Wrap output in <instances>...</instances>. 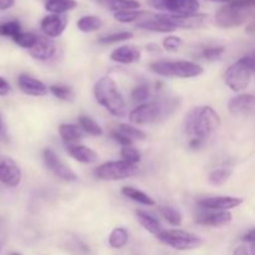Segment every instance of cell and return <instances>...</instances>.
Instances as JSON below:
<instances>
[{
    "label": "cell",
    "instance_id": "cell-1",
    "mask_svg": "<svg viewBox=\"0 0 255 255\" xmlns=\"http://www.w3.org/2000/svg\"><path fill=\"white\" fill-rule=\"evenodd\" d=\"M221 126V117L211 106L194 107L184 120V131L191 138L203 142Z\"/></svg>",
    "mask_w": 255,
    "mask_h": 255
},
{
    "label": "cell",
    "instance_id": "cell-2",
    "mask_svg": "<svg viewBox=\"0 0 255 255\" xmlns=\"http://www.w3.org/2000/svg\"><path fill=\"white\" fill-rule=\"evenodd\" d=\"M179 104L181 102L176 97L143 102L129 114V121L134 125H148L161 121L176 112Z\"/></svg>",
    "mask_w": 255,
    "mask_h": 255
},
{
    "label": "cell",
    "instance_id": "cell-3",
    "mask_svg": "<svg viewBox=\"0 0 255 255\" xmlns=\"http://www.w3.org/2000/svg\"><path fill=\"white\" fill-rule=\"evenodd\" d=\"M96 101L107 110L112 116L124 119L127 115V106L116 82L109 76L101 77L94 87Z\"/></svg>",
    "mask_w": 255,
    "mask_h": 255
},
{
    "label": "cell",
    "instance_id": "cell-4",
    "mask_svg": "<svg viewBox=\"0 0 255 255\" xmlns=\"http://www.w3.org/2000/svg\"><path fill=\"white\" fill-rule=\"evenodd\" d=\"M255 0H234L219 7L216 14V24L219 27L231 29L243 25L253 15Z\"/></svg>",
    "mask_w": 255,
    "mask_h": 255
},
{
    "label": "cell",
    "instance_id": "cell-5",
    "mask_svg": "<svg viewBox=\"0 0 255 255\" xmlns=\"http://www.w3.org/2000/svg\"><path fill=\"white\" fill-rule=\"evenodd\" d=\"M149 70L159 76L181 77V79H191L203 74V67L201 65L186 60H179V61L158 60L149 65Z\"/></svg>",
    "mask_w": 255,
    "mask_h": 255
},
{
    "label": "cell",
    "instance_id": "cell-6",
    "mask_svg": "<svg viewBox=\"0 0 255 255\" xmlns=\"http://www.w3.org/2000/svg\"><path fill=\"white\" fill-rule=\"evenodd\" d=\"M254 72L253 56H244L228 67L224 75L226 85L232 91H243L249 86Z\"/></svg>",
    "mask_w": 255,
    "mask_h": 255
},
{
    "label": "cell",
    "instance_id": "cell-7",
    "mask_svg": "<svg viewBox=\"0 0 255 255\" xmlns=\"http://www.w3.org/2000/svg\"><path fill=\"white\" fill-rule=\"evenodd\" d=\"M158 241L164 246H168L176 251H194L201 248L203 241L201 237L196 236L189 232L181 231V229H171V231H162L157 236Z\"/></svg>",
    "mask_w": 255,
    "mask_h": 255
},
{
    "label": "cell",
    "instance_id": "cell-8",
    "mask_svg": "<svg viewBox=\"0 0 255 255\" xmlns=\"http://www.w3.org/2000/svg\"><path fill=\"white\" fill-rule=\"evenodd\" d=\"M138 172L136 164H129L125 161H110L95 169L94 174L101 181H122L129 178Z\"/></svg>",
    "mask_w": 255,
    "mask_h": 255
},
{
    "label": "cell",
    "instance_id": "cell-9",
    "mask_svg": "<svg viewBox=\"0 0 255 255\" xmlns=\"http://www.w3.org/2000/svg\"><path fill=\"white\" fill-rule=\"evenodd\" d=\"M147 4L169 15L197 14L201 7L198 0H147Z\"/></svg>",
    "mask_w": 255,
    "mask_h": 255
},
{
    "label": "cell",
    "instance_id": "cell-10",
    "mask_svg": "<svg viewBox=\"0 0 255 255\" xmlns=\"http://www.w3.org/2000/svg\"><path fill=\"white\" fill-rule=\"evenodd\" d=\"M42 157H44V162L47 168H49V171H51L55 176L66 182L76 181V173L71 168H69L52 149L45 148Z\"/></svg>",
    "mask_w": 255,
    "mask_h": 255
},
{
    "label": "cell",
    "instance_id": "cell-11",
    "mask_svg": "<svg viewBox=\"0 0 255 255\" xmlns=\"http://www.w3.org/2000/svg\"><path fill=\"white\" fill-rule=\"evenodd\" d=\"M158 16L176 29H199L204 26L208 17L206 14H199V12L192 15L158 14Z\"/></svg>",
    "mask_w": 255,
    "mask_h": 255
},
{
    "label": "cell",
    "instance_id": "cell-12",
    "mask_svg": "<svg viewBox=\"0 0 255 255\" xmlns=\"http://www.w3.org/2000/svg\"><path fill=\"white\" fill-rule=\"evenodd\" d=\"M21 169L10 157L0 156V182L7 187H17L21 182Z\"/></svg>",
    "mask_w": 255,
    "mask_h": 255
},
{
    "label": "cell",
    "instance_id": "cell-13",
    "mask_svg": "<svg viewBox=\"0 0 255 255\" xmlns=\"http://www.w3.org/2000/svg\"><path fill=\"white\" fill-rule=\"evenodd\" d=\"M243 203V199L238 197H211L198 201V207L204 211H231Z\"/></svg>",
    "mask_w": 255,
    "mask_h": 255
},
{
    "label": "cell",
    "instance_id": "cell-14",
    "mask_svg": "<svg viewBox=\"0 0 255 255\" xmlns=\"http://www.w3.org/2000/svg\"><path fill=\"white\" fill-rule=\"evenodd\" d=\"M67 26V17L64 15H56L50 14L42 17L41 22H40V27H41L42 32L49 39H54V37H59L62 35Z\"/></svg>",
    "mask_w": 255,
    "mask_h": 255
},
{
    "label": "cell",
    "instance_id": "cell-15",
    "mask_svg": "<svg viewBox=\"0 0 255 255\" xmlns=\"http://www.w3.org/2000/svg\"><path fill=\"white\" fill-rule=\"evenodd\" d=\"M29 52L34 59L40 60V61H47L56 55V46L49 37L36 35V40L29 49Z\"/></svg>",
    "mask_w": 255,
    "mask_h": 255
},
{
    "label": "cell",
    "instance_id": "cell-16",
    "mask_svg": "<svg viewBox=\"0 0 255 255\" xmlns=\"http://www.w3.org/2000/svg\"><path fill=\"white\" fill-rule=\"evenodd\" d=\"M228 110L233 116H249L255 110L254 96L251 94H244L233 97L229 101Z\"/></svg>",
    "mask_w": 255,
    "mask_h": 255
},
{
    "label": "cell",
    "instance_id": "cell-17",
    "mask_svg": "<svg viewBox=\"0 0 255 255\" xmlns=\"http://www.w3.org/2000/svg\"><path fill=\"white\" fill-rule=\"evenodd\" d=\"M17 86H19L20 91L29 96L39 97L45 96L47 94V87L44 82L26 74H21L17 77Z\"/></svg>",
    "mask_w": 255,
    "mask_h": 255
},
{
    "label": "cell",
    "instance_id": "cell-18",
    "mask_svg": "<svg viewBox=\"0 0 255 255\" xmlns=\"http://www.w3.org/2000/svg\"><path fill=\"white\" fill-rule=\"evenodd\" d=\"M198 224L213 227V228H221V227L228 226L232 222V213L229 211H211V213L201 214L196 218Z\"/></svg>",
    "mask_w": 255,
    "mask_h": 255
},
{
    "label": "cell",
    "instance_id": "cell-19",
    "mask_svg": "<svg viewBox=\"0 0 255 255\" xmlns=\"http://www.w3.org/2000/svg\"><path fill=\"white\" fill-rule=\"evenodd\" d=\"M136 26L139 29L148 30V31H156V32H173L176 31V27L169 25L168 22L163 21L158 15H152L149 12L147 16H144L142 20H138L136 22Z\"/></svg>",
    "mask_w": 255,
    "mask_h": 255
},
{
    "label": "cell",
    "instance_id": "cell-20",
    "mask_svg": "<svg viewBox=\"0 0 255 255\" xmlns=\"http://www.w3.org/2000/svg\"><path fill=\"white\" fill-rule=\"evenodd\" d=\"M112 61L119 62V64H134L138 62L141 59V51L137 49L136 46L132 45H125V46H120L115 49L110 55Z\"/></svg>",
    "mask_w": 255,
    "mask_h": 255
},
{
    "label": "cell",
    "instance_id": "cell-21",
    "mask_svg": "<svg viewBox=\"0 0 255 255\" xmlns=\"http://www.w3.org/2000/svg\"><path fill=\"white\" fill-rule=\"evenodd\" d=\"M67 152L74 159H76L80 163L91 164L97 161V153L92 151L91 148L81 144H70L67 147Z\"/></svg>",
    "mask_w": 255,
    "mask_h": 255
},
{
    "label": "cell",
    "instance_id": "cell-22",
    "mask_svg": "<svg viewBox=\"0 0 255 255\" xmlns=\"http://www.w3.org/2000/svg\"><path fill=\"white\" fill-rule=\"evenodd\" d=\"M136 218L138 221V223L146 229L147 232H149L153 236H158L162 231H163V227L159 223V221L157 218H154L152 214L147 213L144 211H136Z\"/></svg>",
    "mask_w": 255,
    "mask_h": 255
},
{
    "label": "cell",
    "instance_id": "cell-23",
    "mask_svg": "<svg viewBox=\"0 0 255 255\" xmlns=\"http://www.w3.org/2000/svg\"><path fill=\"white\" fill-rule=\"evenodd\" d=\"M59 134L65 143L74 144L75 142L82 139V129L77 125L62 124L59 126Z\"/></svg>",
    "mask_w": 255,
    "mask_h": 255
},
{
    "label": "cell",
    "instance_id": "cell-24",
    "mask_svg": "<svg viewBox=\"0 0 255 255\" xmlns=\"http://www.w3.org/2000/svg\"><path fill=\"white\" fill-rule=\"evenodd\" d=\"M96 1L114 12L125 11V10H138L141 7V4L137 0H96Z\"/></svg>",
    "mask_w": 255,
    "mask_h": 255
},
{
    "label": "cell",
    "instance_id": "cell-25",
    "mask_svg": "<svg viewBox=\"0 0 255 255\" xmlns=\"http://www.w3.org/2000/svg\"><path fill=\"white\" fill-rule=\"evenodd\" d=\"M77 6L76 0H47L45 4V9L50 14L64 15Z\"/></svg>",
    "mask_w": 255,
    "mask_h": 255
},
{
    "label": "cell",
    "instance_id": "cell-26",
    "mask_svg": "<svg viewBox=\"0 0 255 255\" xmlns=\"http://www.w3.org/2000/svg\"><path fill=\"white\" fill-rule=\"evenodd\" d=\"M121 192L125 197L129 198L131 201L137 202V203L143 204V206L147 207L156 206V202L153 201V198H151V197H149L148 194L144 193V192L133 188V187H124Z\"/></svg>",
    "mask_w": 255,
    "mask_h": 255
},
{
    "label": "cell",
    "instance_id": "cell-27",
    "mask_svg": "<svg viewBox=\"0 0 255 255\" xmlns=\"http://www.w3.org/2000/svg\"><path fill=\"white\" fill-rule=\"evenodd\" d=\"M104 22L96 15H86L77 20V29L82 32H94L101 29Z\"/></svg>",
    "mask_w": 255,
    "mask_h": 255
},
{
    "label": "cell",
    "instance_id": "cell-28",
    "mask_svg": "<svg viewBox=\"0 0 255 255\" xmlns=\"http://www.w3.org/2000/svg\"><path fill=\"white\" fill-rule=\"evenodd\" d=\"M128 232L125 228H115L109 237V244L114 249H121L128 243Z\"/></svg>",
    "mask_w": 255,
    "mask_h": 255
},
{
    "label": "cell",
    "instance_id": "cell-29",
    "mask_svg": "<svg viewBox=\"0 0 255 255\" xmlns=\"http://www.w3.org/2000/svg\"><path fill=\"white\" fill-rule=\"evenodd\" d=\"M149 12L142 11V10H125V11H116L114 14V17L119 22L122 24H128V22L138 21L139 19H143Z\"/></svg>",
    "mask_w": 255,
    "mask_h": 255
},
{
    "label": "cell",
    "instance_id": "cell-30",
    "mask_svg": "<svg viewBox=\"0 0 255 255\" xmlns=\"http://www.w3.org/2000/svg\"><path fill=\"white\" fill-rule=\"evenodd\" d=\"M79 124H80V127H81L86 133L91 134V136H102V134H104V129H102V127L100 126L95 120H92L91 117L80 116Z\"/></svg>",
    "mask_w": 255,
    "mask_h": 255
},
{
    "label": "cell",
    "instance_id": "cell-31",
    "mask_svg": "<svg viewBox=\"0 0 255 255\" xmlns=\"http://www.w3.org/2000/svg\"><path fill=\"white\" fill-rule=\"evenodd\" d=\"M232 176V171L229 168L214 169L209 173L208 181L212 186H223Z\"/></svg>",
    "mask_w": 255,
    "mask_h": 255
},
{
    "label": "cell",
    "instance_id": "cell-32",
    "mask_svg": "<svg viewBox=\"0 0 255 255\" xmlns=\"http://www.w3.org/2000/svg\"><path fill=\"white\" fill-rule=\"evenodd\" d=\"M159 212H161L162 216L164 217V219H166L171 226L179 227L182 224V214L179 213V211L174 209L173 207L163 206L159 208Z\"/></svg>",
    "mask_w": 255,
    "mask_h": 255
},
{
    "label": "cell",
    "instance_id": "cell-33",
    "mask_svg": "<svg viewBox=\"0 0 255 255\" xmlns=\"http://www.w3.org/2000/svg\"><path fill=\"white\" fill-rule=\"evenodd\" d=\"M133 37V34L131 31H119L114 32V34H109L104 37H100L99 42L102 45H111L116 44V42H122L129 40Z\"/></svg>",
    "mask_w": 255,
    "mask_h": 255
},
{
    "label": "cell",
    "instance_id": "cell-34",
    "mask_svg": "<svg viewBox=\"0 0 255 255\" xmlns=\"http://www.w3.org/2000/svg\"><path fill=\"white\" fill-rule=\"evenodd\" d=\"M20 31H21V25L17 20H10L0 24V36H7L12 39Z\"/></svg>",
    "mask_w": 255,
    "mask_h": 255
},
{
    "label": "cell",
    "instance_id": "cell-35",
    "mask_svg": "<svg viewBox=\"0 0 255 255\" xmlns=\"http://www.w3.org/2000/svg\"><path fill=\"white\" fill-rule=\"evenodd\" d=\"M121 157H122V161L127 162L129 164H136L141 161L142 156H141V152L138 151L137 148L132 146H125L122 147L121 149Z\"/></svg>",
    "mask_w": 255,
    "mask_h": 255
},
{
    "label": "cell",
    "instance_id": "cell-36",
    "mask_svg": "<svg viewBox=\"0 0 255 255\" xmlns=\"http://www.w3.org/2000/svg\"><path fill=\"white\" fill-rule=\"evenodd\" d=\"M49 90L55 97L62 100V101H72L74 100V91L70 87L62 86V85H52Z\"/></svg>",
    "mask_w": 255,
    "mask_h": 255
},
{
    "label": "cell",
    "instance_id": "cell-37",
    "mask_svg": "<svg viewBox=\"0 0 255 255\" xmlns=\"http://www.w3.org/2000/svg\"><path fill=\"white\" fill-rule=\"evenodd\" d=\"M35 40H36V35L32 34V32H24V31H20L19 34H16L14 37H12V41H14L15 44L19 45L20 47H24V49H27V50L34 45Z\"/></svg>",
    "mask_w": 255,
    "mask_h": 255
},
{
    "label": "cell",
    "instance_id": "cell-38",
    "mask_svg": "<svg viewBox=\"0 0 255 255\" xmlns=\"http://www.w3.org/2000/svg\"><path fill=\"white\" fill-rule=\"evenodd\" d=\"M119 131L122 132L125 136H127L128 138H131L132 141L133 139H144L146 138V133L143 131H141L139 128H136V127L131 126V125L122 124L119 126Z\"/></svg>",
    "mask_w": 255,
    "mask_h": 255
},
{
    "label": "cell",
    "instance_id": "cell-39",
    "mask_svg": "<svg viewBox=\"0 0 255 255\" xmlns=\"http://www.w3.org/2000/svg\"><path fill=\"white\" fill-rule=\"evenodd\" d=\"M226 52V47L224 46H212V47H206L202 52V56L204 57L208 61H216L219 60L223 54Z\"/></svg>",
    "mask_w": 255,
    "mask_h": 255
},
{
    "label": "cell",
    "instance_id": "cell-40",
    "mask_svg": "<svg viewBox=\"0 0 255 255\" xmlns=\"http://www.w3.org/2000/svg\"><path fill=\"white\" fill-rule=\"evenodd\" d=\"M182 44H183V41H182L181 37L176 36V35H169V36H167L166 39L163 40V47L166 51H169V52H176L178 51L179 47L182 46Z\"/></svg>",
    "mask_w": 255,
    "mask_h": 255
},
{
    "label": "cell",
    "instance_id": "cell-41",
    "mask_svg": "<svg viewBox=\"0 0 255 255\" xmlns=\"http://www.w3.org/2000/svg\"><path fill=\"white\" fill-rule=\"evenodd\" d=\"M131 96L133 101L136 102H144L149 97V89L147 85H138L134 87L131 92Z\"/></svg>",
    "mask_w": 255,
    "mask_h": 255
},
{
    "label": "cell",
    "instance_id": "cell-42",
    "mask_svg": "<svg viewBox=\"0 0 255 255\" xmlns=\"http://www.w3.org/2000/svg\"><path fill=\"white\" fill-rule=\"evenodd\" d=\"M112 138L115 139V141L119 142L120 144H122V146H132V143H133V141H132L131 138H128L127 136H125L122 132H120L119 129H116V131H112L111 133Z\"/></svg>",
    "mask_w": 255,
    "mask_h": 255
},
{
    "label": "cell",
    "instance_id": "cell-43",
    "mask_svg": "<svg viewBox=\"0 0 255 255\" xmlns=\"http://www.w3.org/2000/svg\"><path fill=\"white\" fill-rule=\"evenodd\" d=\"M11 91V86H10L9 82L4 79L2 76H0V96H6Z\"/></svg>",
    "mask_w": 255,
    "mask_h": 255
},
{
    "label": "cell",
    "instance_id": "cell-44",
    "mask_svg": "<svg viewBox=\"0 0 255 255\" xmlns=\"http://www.w3.org/2000/svg\"><path fill=\"white\" fill-rule=\"evenodd\" d=\"M15 0H0V11L9 10L10 7L14 6Z\"/></svg>",
    "mask_w": 255,
    "mask_h": 255
},
{
    "label": "cell",
    "instance_id": "cell-45",
    "mask_svg": "<svg viewBox=\"0 0 255 255\" xmlns=\"http://www.w3.org/2000/svg\"><path fill=\"white\" fill-rule=\"evenodd\" d=\"M254 238H255V232H254V229H251V231H249L248 233H247L246 236L243 237V241L251 244L252 248H253V247H254Z\"/></svg>",
    "mask_w": 255,
    "mask_h": 255
},
{
    "label": "cell",
    "instance_id": "cell-46",
    "mask_svg": "<svg viewBox=\"0 0 255 255\" xmlns=\"http://www.w3.org/2000/svg\"><path fill=\"white\" fill-rule=\"evenodd\" d=\"M233 255H251L248 252V248L244 246H241L238 247V248H236V251L233 252Z\"/></svg>",
    "mask_w": 255,
    "mask_h": 255
},
{
    "label": "cell",
    "instance_id": "cell-47",
    "mask_svg": "<svg viewBox=\"0 0 255 255\" xmlns=\"http://www.w3.org/2000/svg\"><path fill=\"white\" fill-rule=\"evenodd\" d=\"M208 1H214V2H224V4H228V2L234 1V0H208Z\"/></svg>",
    "mask_w": 255,
    "mask_h": 255
},
{
    "label": "cell",
    "instance_id": "cell-48",
    "mask_svg": "<svg viewBox=\"0 0 255 255\" xmlns=\"http://www.w3.org/2000/svg\"><path fill=\"white\" fill-rule=\"evenodd\" d=\"M2 128H4V125H2V119H1V116H0V133H1Z\"/></svg>",
    "mask_w": 255,
    "mask_h": 255
},
{
    "label": "cell",
    "instance_id": "cell-49",
    "mask_svg": "<svg viewBox=\"0 0 255 255\" xmlns=\"http://www.w3.org/2000/svg\"><path fill=\"white\" fill-rule=\"evenodd\" d=\"M9 255H21V254H19V253H11V254H9Z\"/></svg>",
    "mask_w": 255,
    "mask_h": 255
}]
</instances>
